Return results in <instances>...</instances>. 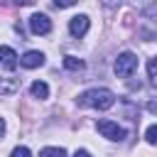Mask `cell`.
Listing matches in <instances>:
<instances>
[{
  "label": "cell",
  "mask_w": 157,
  "mask_h": 157,
  "mask_svg": "<svg viewBox=\"0 0 157 157\" xmlns=\"http://www.w3.org/2000/svg\"><path fill=\"white\" fill-rule=\"evenodd\" d=\"M78 103L81 105H88V108H98V110H108L113 108L115 103V93L110 88H88L78 96Z\"/></svg>",
  "instance_id": "6da1fadb"
},
{
  "label": "cell",
  "mask_w": 157,
  "mask_h": 157,
  "mask_svg": "<svg viewBox=\"0 0 157 157\" xmlns=\"http://www.w3.org/2000/svg\"><path fill=\"white\" fill-rule=\"evenodd\" d=\"M113 69H115V74H118L120 78H128V76H132V74L137 71V56H135L132 52H123V54H118Z\"/></svg>",
  "instance_id": "7a4b0ae2"
},
{
  "label": "cell",
  "mask_w": 157,
  "mask_h": 157,
  "mask_svg": "<svg viewBox=\"0 0 157 157\" xmlns=\"http://www.w3.org/2000/svg\"><path fill=\"white\" fill-rule=\"evenodd\" d=\"M96 128H98V132H101L103 137H108V140H123V137H125V130H123L118 123L108 120V118H101V120L96 123Z\"/></svg>",
  "instance_id": "3957f363"
},
{
  "label": "cell",
  "mask_w": 157,
  "mask_h": 157,
  "mask_svg": "<svg viewBox=\"0 0 157 157\" xmlns=\"http://www.w3.org/2000/svg\"><path fill=\"white\" fill-rule=\"evenodd\" d=\"M29 29L34 34H49L52 32V20L44 15V12H34L29 17Z\"/></svg>",
  "instance_id": "277c9868"
},
{
  "label": "cell",
  "mask_w": 157,
  "mask_h": 157,
  "mask_svg": "<svg viewBox=\"0 0 157 157\" xmlns=\"http://www.w3.org/2000/svg\"><path fill=\"white\" fill-rule=\"evenodd\" d=\"M88 27H91L88 15H76V17H71V22H69V32H71L74 37H83V34L88 32Z\"/></svg>",
  "instance_id": "5b68a950"
},
{
  "label": "cell",
  "mask_w": 157,
  "mask_h": 157,
  "mask_svg": "<svg viewBox=\"0 0 157 157\" xmlns=\"http://www.w3.org/2000/svg\"><path fill=\"white\" fill-rule=\"evenodd\" d=\"M20 64L25 66V69H37V66H42L44 64V54L42 52H25L22 54V59H20Z\"/></svg>",
  "instance_id": "8992f818"
},
{
  "label": "cell",
  "mask_w": 157,
  "mask_h": 157,
  "mask_svg": "<svg viewBox=\"0 0 157 157\" xmlns=\"http://www.w3.org/2000/svg\"><path fill=\"white\" fill-rule=\"evenodd\" d=\"M0 61L7 71H15L17 69V54L12 47H0Z\"/></svg>",
  "instance_id": "52a82bcc"
},
{
  "label": "cell",
  "mask_w": 157,
  "mask_h": 157,
  "mask_svg": "<svg viewBox=\"0 0 157 157\" xmlns=\"http://www.w3.org/2000/svg\"><path fill=\"white\" fill-rule=\"evenodd\" d=\"M15 91H20V78H15V76H0V96H10Z\"/></svg>",
  "instance_id": "ba28073f"
},
{
  "label": "cell",
  "mask_w": 157,
  "mask_h": 157,
  "mask_svg": "<svg viewBox=\"0 0 157 157\" xmlns=\"http://www.w3.org/2000/svg\"><path fill=\"white\" fill-rule=\"evenodd\" d=\"M64 66H66L69 71H83V66H86V64H83V59H78V56H71V54H69V56H64Z\"/></svg>",
  "instance_id": "9c48e42d"
},
{
  "label": "cell",
  "mask_w": 157,
  "mask_h": 157,
  "mask_svg": "<svg viewBox=\"0 0 157 157\" xmlns=\"http://www.w3.org/2000/svg\"><path fill=\"white\" fill-rule=\"evenodd\" d=\"M29 91H32L34 98H47V96H49V86H47L44 81H34V83L29 86Z\"/></svg>",
  "instance_id": "30bf717a"
},
{
  "label": "cell",
  "mask_w": 157,
  "mask_h": 157,
  "mask_svg": "<svg viewBox=\"0 0 157 157\" xmlns=\"http://www.w3.org/2000/svg\"><path fill=\"white\" fill-rule=\"evenodd\" d=\"M39 157H66V150L64 147H44L39 152Z\"/></svg>",
  "instance_id": "8fae6325"
},
{
  "label": "cell",
  "mask_w": 157,
  "mask_h": 157,
  "mask_svg": "<svg viewBox=\"0 0 157 157\" xmlns=\"http://www.w3.org/2000/svg\"><path fill=\"white\" fill-rule=\"evenodd\" d=\"M147 78H150V83H152V86L157 83V61H155V59H150V61H147Z\"/></svg>",
  "instance_id": "7c38bea8"
},
{
  "label": "cell",
  "mask_w": 157,
  "mask_h": 157,
  "mask_svg": "<svg viewBox=\"0 0 157 157\" xmlns=\"http://www.w3.org/2000/svg\"><path fill=\"white\" fill-rule=\"evenodd\" d=\"M145 140H147L150 145H155V142H157V125H150V128H147V132H145Z\"/></svg>",
  "instance_id": "4fadbf2b"
},
{
  "label": "cell",
  "mask_w": 157,
  "mask_h": 157,
  "mask_svg": "<svg viewBox=\"0 0 157 157\" xmlns=\"http://www.w3.org/2000/svg\"><path fill=\"white\" fill-rule=\"evenodd\" d=\"M10 157H32V152H29V150H27V147H15V150H12V155H10Z\"/></svg>",
  "instance_id": "5bb4252c"
},
{
  "label": "cell",
  "mask_w": 157,
  "mask_h": 157,
  "mask_svg": "<svg viewBox=\"0 0 157 157\" xmlns=\"http://www.w3.org/2000/svg\"><path fill=\"white\" fill-rule=\"evenodd\" d=\"M78 0H54V7H71V5H76Z\"/></svg>",
  "instance_id": "9a60e30c"
},
{
  "label": "cell",
  "mask_w": 157,
  "mask_h": 157,
  "mask_svg": "<svg viewBox=\"0 0 157 157\" xmlns=\"http://www.w3.org/2000/svg\"><path fill=\"white\" fill-rule=\"evenodd\" d=\"M101 2H103L105 7H118V5H120V0H101Z\"/></svg>",
  "instance_id": "2e32d148"
},
{
  "label": "cell",
  "mask_w": 157,
  "mask_h": 157,
  "mask_svg": "<svg viewBox=\"0 0 157 157\" xmlns=\"http://www.w3.org/2000/svg\"><path fill=\"white\" fill-rule=\"evenodd\" d=\"M74 157H91V152H88V150H76Z\"/></svg>",
  "instance_id": "e0dca14e"
},
{
  "label": "cell",
  "mask_w": 157,
  "mask_h": 157,
  "mask_svg": "<svg viewBox=\"0 0 157 157\" xmlns=\"http://www.w3.org/2000/svg\"><path fill=\"white\" fill-rule=\"evenodd\" d=\"M15 2H17V5H32L34 0H15Z\"/></svg>",
  "instance_id": "ac0fdd59"
},
{
  "label": "cell",
  "mask_w": 157,
  "mask_h": 157,
  "mask_svg": "<svg viewBox=\"0 0 157 157\" xmlns=\"http://www.w3.org/2000/svg\"><path fill=\"white\" fill-rule=\"evenodd\" d=\"M2 135H5V120L0 118V137H2Z\"/></svg>",
  "instance_id": "d6986e66"
}]
</instances>
